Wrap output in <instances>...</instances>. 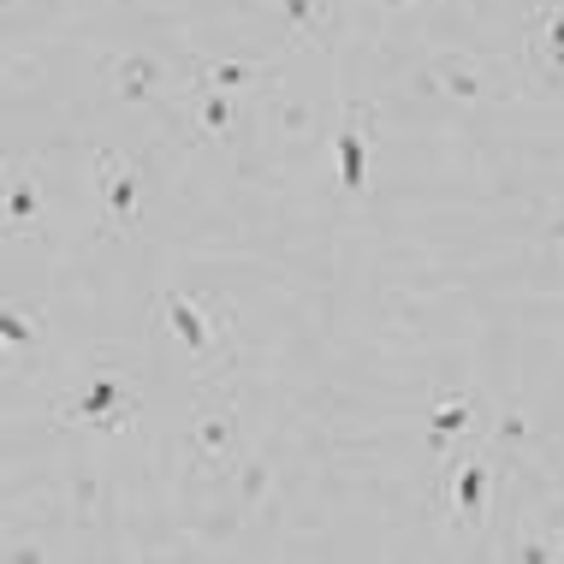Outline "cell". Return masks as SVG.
Wrapping results in <instances>:
<instances>
[{
    "label": "cell",
    "mask_w": 564,
    "mask_h": 564,
    "mask_svg": "<svg viewBox=\"0 0 564 564\" xmlns=\"http://www.w3.org/2000/svg\"><path fill=\"white\" fill-rule=\"evenodd\" d=\"M59 429H96V434H131L143 422V392H137L131 369H89L78 392L54 404Z\"/></svg>",
    "instance_id": "obj_1"
},
{
    "label": "cell",
    "mask_w": 564,
    "mask_h": 564,
    "mask_svg": "<svg viewBox=\"0 0 564 564\" xmlns=\"http://www.w3.org/2000/svg\"><path fill=\"white\" fill-rule=\"evenodd\" d=\"M494 487H499V457L476 440H464L446 457V481H440V506L457 529H487L494 523Z\"/></svg>",
    "instance_id": "obj_2"
},
{
    "label": "cell",
    "mask_w": 564,
    "mask_h": 564,
    "mask_svg": "<svg viewBox=\"0 0 564 564\" xmlns=\"http://www.w3.org/2000/svg\"><path fill=\"white\" fill-rule=\"evenodd\" d=\"M161 310V327L173 333V345L185 350L196 362H215V350L226 339V327H232V310H220V303H208L203 292H185V285H166L155 297Z\"/></svg>",
    "instance_id": "obj_3"
},
{
    "label": "cell",
    "mask_w": 564,
    "mask_h": 564,
    "mask_svg": "<svg viewBox=\"0 0 564 564\" xmlns=\"http://www.w3.org/2000/svg\"><path fill=\"white\" fill-rule=\"evenodd\" d=\"M89 166H96L101 208H108V226H101V232H108V238L137 232V226H143V173H137V161H126L108 143H96V149H89Z\"/></svg>",
    "instance_id": "obj_4"
},
{
    "label": "cell",
    "mask_w": 564,
    "mask_h": 564,
    "mask_svg": "<svg viewBox=\"0 0 564 564\" xmlns=\"http://www.w3.org/2000/svg\"><path fill=\"white\" fill-rule=\"evenodd\" d=\"M185 452L196 469H220L238 457V399L232 392H203L191 429H185Z\"/></svg>",
    "instance_id": "obj_5"
},
{
    "label": "cell",
    "mask_w": 564,
    "mask_h": 564,
    "mask_svg": "<svg viewBox=\"0 0 564 564\" xmlns=\"http://www.w3.org/2000/svg\"><path fill=\"white\" fill-rule=\"evenodd\" d=\"M375 143H380V108L375 101H345L339 137H333V155H339V191L345 196H362V185H369Z\"/></svg>",
    "instance_id": "obj_6"
},
{
    "label": "cell",
    "mask_w": 564,
    "mask_h": 564,
    "mask_svg": "<svg viewBox=\"0 0 564 564\" xmlns=\"http://www.w3.org/2000/svg\"><path fill=\"white\" fill-rule=\"evenodd\" d=\"M429 84L452 101H499L506 96V89H499V72L487 66L481 54H464V48H440L429 59Z\"/></svg>",
    "instance_id": "obj_7"
},
{
    "label": "cell",
    "mask_w": 564,
    "mask_h": 564,
    "mask_svg": "<svg viewBox=\"0 0 564 564\" xmlns=\"http://www.w3.org/2000/svg\"><path fill=\"white\" fill-rule=\"evenodd\" d=\"M101 72H108L113 96L126 101V108H149V101H161V96H166V66H161L155 54H143V48L108 54V59H101Z\"/></svg>",
    "instance_id": "obj_8"
},
{
    "label": "cell",
    "mask_w": 564,
    "mask_h": 564,
    "mask_svg": "<svg viewBox=\"0 0 564 564\" xmlns=\"http://www.w3.org/2000/svg\"><path fill=\"white\" fill-rule=\"evenodd\" d=\"M429 452L434 457H452L464 440H476L487 422H481V410H476V399L469 392H446V399H434V410H429Z\"/></svg>",
    "instance_id": "obj_9"
},
{
    "label": "cell",
    "mask_w": 564,
    "mask_h": 564,
    "mask_svg": "<svg viewBox=\"0 0 564 564\" xmlns=\"http://www.w3.org/2000/svg\"><path fill=\"white\" fill-rule=\"evenodd\" d=\"M523 54L541 78H564V7H535L523 19Z\"/></svg>",
    "instance_id": "obj_10"
},
{
    "label": "cell",
    "mask_w": 564,
    "mask_h": 564,
    "mask_svg": "<svg viewBox=\"0 0 564 564\" xmlns=\"http://www.w3.org/2000/svg\"><path fill=\"white\" fill-rule=\"evenodd\" d=\"M191 131H196V143L226 149L238 137V96L208 89V84H191Z\"/></svg>",
    "instance_id": "obj_11"
},
{
    "label": "cell",
    "mask_w": 564,
    "mask_h": 564,
    "mask_svg": "<svg viewBox=\"0 0 564 564\" xmlns=\"http://www.w3.org/2000/svg\"><path fill=\"white\" fill-rule=\"evenodd\" d=\"M268 78H273L268 59H208V54L191 59V84L226 89V96H243V89H256V84H268Z\"/></svg>",
    "instance_id": "obj_12"
},
{
    "label": "cell",
    "mask_w": 564,
    "mask_h": 564,
    "mask_svg": "<svg viewBox=\"0 0 564 564\" xmlns=\"http://www.w3.org/2000/svg\"><path fill=\"white\" fill-rule=\"evenodd\" d=\"M529 440H535V422H529L523 404H506V410H499V416L481 429V446L494 452V457H517Z\"/></svg>",
    "instance_id": "obj_13"
},
{
    "label": "cell",
    "mask_w": 564,
    "mask_h": 564,
    "mask_svg": "<svg viewBox=\"0 0 564 564\" xmlns=\"http://www.w3.org/2000/svg\"><path fill=\"white\" fill-rule=\"evenodd\" d=\"M273 19L285 42H315L327 30V0H273Z\"/></svg>",
    "instance_id": "obj_14"
},
{
    "label": "cell",
    "mask_w": 564,
    "mask_h": 564,
    "mask_svg": "<svg viewBox=\"0 0 564 564\" xmlns=\"http://www.w3.org/2000/svg\"><path fill=\"white\" fill-rule=\"evenodd\" d=\"M546 529L553 523H523V535H511L506 546H499V553L506 558H517V564H553V558H564V535H546Z\"/></svg>",
    "instance_id": "obj_15"
},
{
    "label": "cell",
    "mask_w": 564,
    "mask_h": 564,
    "mask_svg": "<svg viewBox=\"0 0 564 564\" xmlns=\"http://www.w3.org/2000/svg\"><path fill=\"white\" fill-rule=\"evenodd\" d=\"M0 339H7V350H30V345H42L48 339V315H36V310H24V303H0Z\"/></svg>",
    "instance_id": "obj_16"
},
{
    "label": "cell",
    "mask_w": 564,
    "mask_h": 564,
    "mask_svg": "<svg viewBox=\"0 0 564 564\" xmlns=\"http://www.w3.org/2000/svg\"><path fill=\"white\" fill-rule=\"evenodd\" d=\"M42 208H48V196H42L36 178L12 173V185H7V232H24V226H36Z\"/></svg>",
    "instance_id": "obj_17"
},
{
    "label": "cell",
    "mask_w": 564,
    "mask_h": 564,
    "mask_svg": "<svg viewBox=\"0 0 564 564\" xmlns=\"http://www.w3.org/2000/svg\"><path fill=\"white\" fill-rule=\"evenodd\" d=\"M268 487V464L262 457H250V464H243V499H256Z\"/></svg>",
    "instance_id": "obj_18"
},
{
    "label": "cell",
    "mask_w": 564,
    "mask_h": 564,
    "mask_svg": "<svg viewBox=\"0 0 564 564\" xmlns=\"http://www.w3.org/2000/svg\"><path fill=\"white\" fill-rule=\"evenodd\" d=\"M553 243H558V256H564V215L553 220Z\"/></svg>",
    "instance_id": "obj_19"
},
{
    "label": "cell",
    "mask_w": 564,
    "mask_h": 564,
    "mask_svg": "<svg viewBox=\"0 0 564 564\" xmlns=\"http://www.w3.org/2000/svg\"><path fill=\"white\" fill-rule=\"evenodd\" d=\"M387 7H410V0H387Z\"/></svg>",
    "instance_id": "obj_20"
}]
</instances>
